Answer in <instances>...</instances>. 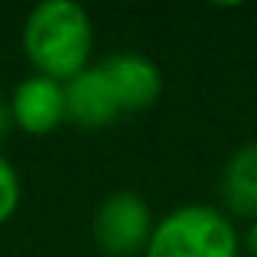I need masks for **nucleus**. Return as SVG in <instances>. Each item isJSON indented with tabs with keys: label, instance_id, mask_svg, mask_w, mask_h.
Returning a JSON list of instances; mask_svg holds the SVG:
<instances>
[{
	"label": "nucleus",
	"instance_id": "nucleus-2",
	"mask_svg": "<svg viewBox=\"0 0 257 257\" xmlns=\"http://www.w3.org/2000/svg\"><path fill=\"white\" fill-rule=\"evenodd\" d=\"M147 257H238L231 221L208 205H186L166 215L150 234Z\"/></svg>",
	"mask_w": 257,
	"mask_h": 257
},
{
	"label": "nucleus",
	"instance_id": "nucleus-10",
	"mask_svg": "<svg viewBox=\"0 0 257 257\" xmlns=\"http://www.w3.org/2000/svg\"><path fill=\"white\" fill-rule=\"evenodd\" d=\"M247 251L257 257V221L251 225V231H247Z\"/></svg>",
	"mask_w": 257,
	"mask_h": 257
},
{
	"label": "nucleus",
	"instance_id": "nucleus-6",
	"mask_svg": "<svg viewBox=\"0 0 257 257\" xmlns=\"http://www.w3.org/2000/svg\"><path fill=\"white\" fill-rule=\"evenodd\" d=\"M65 88V117H72L78 127H104L120 114L117 98H114L107 78L101 69H85L78 72Z\"/></svg>",
	"mask_w": 257,
	"mask_h": 257
},
{
	"label": "nucleus",
	"instance_id": "nucleus-7",
	"mask_svg": "<svg viewBox=\"0 0 257 257\" xmlns=\"http://www.w3.org/2000/svg\"><path fill=\"white\" fill-rule=\"evenodd\" d=\"M221 202L234 215L257 218V140L244 144L221 173Z\"/></svg>",
	"mask_w": 257,
	"mask_h": 257
},
{
	"label": "nucleus",
	"instance_id": "nucleus-8",
	"mask_svg": "<svg viewBox=\"0 0 257 257\" xmlns=\"http://www.w3.org/2000/svg\"><path fill=\"white\" fill-rule=\"evenodd\" d=\"M17 205H20V179L13 166L0 157V225L17 212Z\"/></svg>",
	"mask_w": 257,
	"mask_h": 257
},
{
	"label": "nucleus",
	"instance_id": "nucleus-5",
	"mask_svg": "<svg viewBox=\"0 0 257 257\" xmlns=\"http://www.w3.org/2000/svg\"><path fill=\"white\" fill-rule=\"evenodd\" d=\"M10 111L13 124H20L26 134L33 137L49 134L65 120V88L62 82H52L46 75H33L13 91Z\"/></svg>",
	"mask_w": 257,
	"mask_h": 257
},
{
	"label": "nucleus",
	"instance_id": "nucleus-3",
	"mask_svg": "<svg viewBox=\"0 0 257 257\" xmlns=\"http://www.w3.org/2000/svg\"><path fill=\"white\" fill-rule=\"evenodd\" d=\"M153 234L150 208L137 192H114L94 215V241L107 257H134L147 251Z\"/></svg>",
	"mask_w": 257,
	"mask_h": 257
},
{
	"label": "nucleus",
	"instance_id": "nucleus-1",
	"mask_svg": "<svg viewBox=\"0 0 257 257\" xmlns=\"http://www.w3.org/2000/svg\"><path fill=\"white\" fill-rule=\"evenodd\" d=\"M23 46L39 75L52 82H72L88 69L91 56V20L72 0H46L30 13Z\"/></svg>",
	"mask_w": 257,
	"mask_h": 257
},
{
	"label": "nucleus",
	"instance_id": "nucleus-4",
	"mask_svg": "<svg viewBox=\"0 0 257 257\" xmlns=\"http://www.w3.org/2000/svg\"><path fill=\"white\" fill-rule=\"evenodd\" d=\"M98 69H101V75L107 78V85H111L120 114L147 111V107L157 104L160 91H163L160 69L150 59L137 56V52H114V56H104L98 62Z\"/></svg>",
	"mask_w": 257,
	"mask_h": 257
},
{
	"label": "nucleus",
	"instance_id": "nucleus-9",
	"mask_svg": "<svg viewBox=\"0 0 257 257\" xmlns=\"http://www.w3.org/2000/svg\"><path fill=\"white\" fill-rule=\"evenodd\" d=\"M10 127H13V111H10V101L0 94V140L10 134Z\"/></svg>",
	"mask_w": 257,
	"mask_h": 257
}]
</instances>
